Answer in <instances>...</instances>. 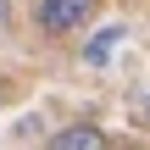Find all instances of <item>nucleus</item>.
<instances>
[{"instance_id":"39448f33","label":"nucleus","mask_w":150,"mask_h":150,"mask_svg":"<svg viewBox=\"0 0 150 150\" xmlns=\"http://www.w3.org/2000/svg\"><path fill=\"white\" fill-rule=\"evenodd\" d=\"M145 122H150V95H145Z\"/></svg>"},{"instance_id":"20e7f679","label":"nucleus","mask_w":150,"mask_h":150,"mask_svg":"<svg viewBox=\"0 0 150 150\" xmlns=\"http://www.w3.org/2000/svg\"><path fill=\"white\" fill-rule=\"evenodd\" d=\"M6 22H11V0H0V28H6Z\"/></svg>"},{"instance_id":"f03ea898","label":"nucleus","mask_w":150,"mask_h":150,"mask_svg":"<svg viewBox=\"0 0 150 150\" xmlns=\"http://www.w3.org/2000/svg\"><path fill=\"white\" fill-rule=\"evenodd\" d=\"M45 145H50V150H106V145H111V134L95 128V122H67V128H56Z\"/></svg>"},{"instance_id":"7ed1b4c3","label":"nucleus","mask_w":150,"mask_h":150,"mask_svg":"<svg viewBox=\"0 0 150 150\" xmlns=\"http://www.w3.org/2000/svg\"><path fill=\"white\" fill-rule=\"evenodd\" d=\"M122 39H128V28H122V22H111V28H95V33H89V45L78 50V56H83V67H106V61L117 56V45H122Z\"/></svg>"},{"instance_id":"f257e3e1","label":"nucleus","mask_w":150,"mask_h":150,"mask_svg":"<svg viewBox=\"0 0 150 150\" xmlns=\"http://www.w3.org/2000/svg\"><path fill=\"white\" fill-rule=\"evenodd\" d=\"M100 17V0H33V28L45 39H72Z\"/></svg>"}]
</instances>
